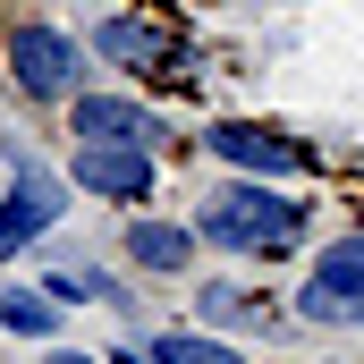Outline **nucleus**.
Returning <instances> with one entry per match:
<instances>
[{"label": "nucleus", "instance_id": "423d86ee", "mask_svg": "<svg viewBox=\"0 0 364 364\" xmlns=\"http://www.w3.org/2000/svg\"><path fill=\"white\" fill-rule=\"evenodd\" d=\"M68 127H77V144H144V153L170 144V119L153 102H136V93H77Z\"/></svg>", "mask_w": 364, "mask_h": 364}, {"label": "nucleus", "instance_id": "9d476101", "mask_svg": "<svg viewBox=\"0 0 364 364\" xmlns=\"http://www.w3.org/2000/svg\"><path fill=\"white\" fill-rule=\"evenodd\" d=\"M195 314H203V331H246V322H279V305H272V296H246V288H229V279H203Z\"/></svg>", "mask_w": 364, "mask_h": 364}, {"label": "nucleus", "instance_id": "9b49d317", "mask_svg": "<svg viewBox=\"0 0 364 364\" xmlns=\"http://www.w3.org/2000/svg\"><path fill=\"white\" fill-rule=\"evenodd\" d=\"M0 322H9L17 339H51V331H60V296H51V288H0Z\"/></svg>", "mask_w": 364, "mask_h": 364}, {"label": "nucleus", "instance_id": "6e6552de", "mask_svg": "<svg viewBox=\"0 0 364 364\" xmlns=\"http://www.w3.org/2000/svg\"><path fill=\"white\" fill-rule=\"evenodd\" d=\"M68 178L85 195H102V203H144L153 195V153L144 144H77Z\"/></svg>", "mask_w": 364, "mask_h": 364}, {"label": "nucleus", "instance_id": "4468645a", "mask_svg": "<svg viewBox=\"0 0 364 364\" xmlns=\"http://www.w3.org/2000/svg\"><path fill=\"white\" fill-rule=\"evenodd\" d=\"M51 364H93V356H77V348H51Z\"/></svg>", "mask_w": 364, "mask_h": 364}, {"label": "nucleus", "instance_id": "1a4fd4ad", "mask_svg": "<svg viewBox=\"0 0 364 364\" xmlns=\"http://www.w3.org/2000/svg\"><path fill=\"white\" fill-rule=\"evenodd\" d=\"M119 246H127V263H136L144 279H186L203 237H195V220H153V212H136Z\"/></svg>", "mask_w": 364, "mask_h": 364}, {"label": "nucleus", "instance_id": "39448f33", "mask_svg": "<svg viewBox=\"0 0 364 364\" xmlns=\"http://www.w3.org/2000/svg\"><path fill=\"white\" fill-rule=\"evenodd\" d=\"M68 212V178L60 170H43V161H26V153H9V195H0V263L9 255H26L51 220Z\"/></svg>", "mask_w": 364, "mask_h": 364}, {"label": "nucleus", "instance_id": "7ed1b4c3", "mask_svg": "<svg viewBox=\"0 0 364 364\" xmlns=\"http://www.w3.org/2000/svg\"><path fill=\"white\" fill-rule=\"evenodd\" d=\"M9 77L26 102H77L85 93V43L68 26H9Z\"/></svg>", "mask_w": 364, "mask_h": 364}, {"label": "nucleus", "instance_id": "0eeeda50", "mask_svg": "<svg viewBox=\"0 0 364 364\" xmlns=\"http://www.w3.org/2000/svg\"><path fill=\"white\" fill-rule=\"evenodd\" d=\"M93 60L102 68H127V77H178L186 68V43L153 17H102L93 26Z\"/></svg>", "mask_w": 364, "mask_h": 364}, {"label": "nucleus", "instance_id": "f257e3e1", "mask_svg": "<svg viewBox=\"0 0 364 364\" xmlns=\"http://www.w3.org/2000/svg\"><path fill=\"white\" fill-rule=\"evenodd\" d=\"M305 229H314V203L288 195L279 178H229V186H212L203 212H195V237H203L212 255H246V263L296 255Z\"/></svg>", "mask_w": 364, "mask_h": 364}, {"label": "nucleus", "instance_id": "20e7f679", "mask_svg": "<svg viewBox=\"0 0 364 364\" xmlns=\"http://www.w3.org/2000/svg\"><path fill=\"white\" fill-rule=\"evenodd\" d=\"M203 153L229 161L237 178H305L314 170V144L288 136L279 119H212L203 127Z\"/></svg>", "mask_w": 364, "mask_h": 364}, {"label": "nucleus", "instance_id": "f03ea898", "mask_svg": "<svg viewBox=\"0 0 364 364\" xmlns=\"http://www.w3.org/2000/svg\"><path fill=\"white\" fill-rule=\"evenodd\" d=\"M296 322H314V331H364V229L331 237L314 255V272L296 288Z\"/></svg>", "mask_w": 364, "mask_h": 364}, {"label": "nucleus", "instance_id": "f8f14e48", "mask_svg": "<svg viewBox=\"0 0 364 364\" xmlns=\"http://www.w3.org/2000/svg\"><path fill=\"white\" fill-rule=\"evenodd\" d=\"M153 356L161 364H246L229 348V331H153Z\"/></svg>", "mask_w": 364, "mask_h": 364}, {"label": "nucleus", "instance_id": "ddd939ff", "mask_svg": "<svg viewBox=\"0 0 364 364\" xmlns=\"http://www.w3.org/2000/svg\"><path fill=\"white\" fill-rule=\"evenodd\" d=\"M102 364H161V356H153V339H127V348H110Z\"/></svg>", "mask_w": 364, "mask_h": 364}]
</instances>
